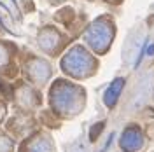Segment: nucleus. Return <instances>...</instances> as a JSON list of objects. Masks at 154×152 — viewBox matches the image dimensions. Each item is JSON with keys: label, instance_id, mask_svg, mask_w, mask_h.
<instances>
[{"label": "nucleus", "instance_id": "1", "mask_svg": "<svg viewBox=\"0 0 154 152\" xmlns=\"http://www.w3.org/2000/svg\"><path fill=\"white\" fill-rule=\"evenodd\" d=\"M102 128H103V124H96V126H95V129H93V133H91V140H95V138H96V135H98V131H100Z\"/></svg>", "mask_w": 154, "mask_h": 152}]
</instances>
